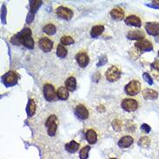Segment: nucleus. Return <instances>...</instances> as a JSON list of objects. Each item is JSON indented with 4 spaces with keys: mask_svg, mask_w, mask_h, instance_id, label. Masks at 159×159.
<instances>
[{
    "mask_svg": "<svg viewBox=\"0 0 159 159\" xmlns=\"http://www.w3.org/2000/svg\"><path fill=\"white\" fill-rule=\"evenodd\" d=\"M31 35L32 32L30 28H24L20 32L13 36L11 39V42L15 45L22 44L27 49L32 50L34 49V40Z\"/></svg>",
    "mask_w": 159,
    "mask_h": 159,
    "instance_id": "f257e3e1",
    "label": "nucleus"
},
{
    "mask_svg": "<svg viewBox=\"0 0 159 159\" xmlns=\"http://www.w3.org/2000/svg\"><path fill=\"white\" fill-rule=\"evenodd\" d=\"M18 78L19 76L17 75V72L13 71V70H10L8 72L4 74L2 76V83L5 87H11V86L16 85L18 82Z\"/></svg>",
    "mask_w": 159,
    "mask_h": 159,
    "instance_id": "f03ea898",
    "label": "nucleus"
},
{
    "mask_svg": "<svg viewBox=\"0 0 159 159\" xmlns=\"http://www.w3.org/2000/svg\"><path fill=\"white\" fill-rule=\"evenodd\" d=\"M57 118L56 115H51L45 122V126L47 128L48 135L50 137H53L56 134L57 129Z\"/></svg>",
    "mask_w": 159,
    "mask_h": 159,
    "instance_id": "7ed1b4c3",
    "label": "nucleus"
},
{
    "mask_svg": "<svg viewBox=\"0 0 159 159\" xmlns=\"http://www.w3.org/2000/svg\"><path fill=\"white\" fill-rule=\"evenodd\" d=\"M141 90V84L138 80H132L125 87V93L129 96H136Z\"/></svg>",
    "mask_w": 159,
    "mask_h": 159,
    "instance_id": "20e7f679",
    "label": "nucleus"
},
{
    "mask_svg": "<svg viewBox=\"0 0 159 159\" xmlns=\"http://www.w3.org/2000/svg\"><path fill=\"white\" fill-rule=\"evenodd\" d=\"M121 70L116 66H111L106 70L105 78L109 82H116L121 78Z\"/></svg>",
    "mask_w": 159,
    "mask_h": 159,
    "instance_id": "39448f33",
    "label": "nucleus"
},
{
    "mask_svg": "<svg viewBox=\"0 0 159 159\" xmlns=\"http://www.w3.org/2000/svg\"><path fill=\"white\" fill-rule=\"evenodd\" d=\"M43 96H44V98L46 99L48 102L55 101L57 98V92L54 86L50 84H44V86H43Z\"/></svg>",
    "mask_w": 159,
    "mask_h": 159,
    "instance_id": "423d86ee",
    "label": "nucleus"
},
{
    "mask_svg": "<svg viewBox=\"0 0 159 159\" xmlns=\"http://www.w3.org/2000/svg\"><path fill=\"white\" fill-rule=\"evenodd\" d=\"M121 106L125 111H137L138 107V103L135 99L125 98L121 103Z\"/></svg>",
    "mask_w": 159,
    "mask_h": 159,
    "instance_id": "0eeeda50",
    "label": "nucleus"
},
{
    "mask_svg": "<svg viewBox=\"0 0 159 159\" xmlns=\"http://www.w3.org/2000/svg\"><path fill=\"white\" fill-rule=\"evenodd\" d=\"M57 15L58 17L65 19V20H70L73 17V11L70 9L65 7V6H60L56 10Z\"/></svg>",
    "mask_w": 159,
    "mask_h": 159,
    "instance_id": "6e6552de",
    "label": "nucleus"
},
{
    "mask_svg": "<svg viewBox=\"0 0 159 159\" xmlns=\"http://www.w3.org/2000/svg\"><path fill=\"white\" fill-rule=\"evenodd\" d=\"M135 47L138 48L141 52H151L153 50L152 43H151V41H149L147 39H143V40H140V41H138L137 43H135Z\"/></svg>",
    "mask_w": 159,
    "mask_h": 159,
    "instance_id": "1a4fd4ad",
    "label": "nucleus"
},
{
    "mask_svg": "<svg viewBox=\"0 0 159 159\" xmlns=\"http://www.w3.org/2000/svg\"><path fill=\"white\" fill-rule=\"evenodd\" d=\"M39 44L40 49L44 52H52V50L53 49V42L46 37H43L39 39Z\"/></svg>",
    "mask_w": 159,
    "mask_h": 159,
    "instance_id": "9d476101",
    "label": "nucleus"
},
{
    "mask_svg": "<svg viewBox=\"0 0 159 159\" xmlns=\"http://www.w3.org/2000/svg\"><path fill=\"white\" fill-rule=\"evenodd\" d=\"M76 61L78 63V65L81 67V68H84L87 65H89V62H90V58L89 56L86 52H78V54L75 57Z\"/></svg>",
    "mask_w": 159,
    "mask_h": 159,
    "instance_id": "9b49d317",
    "label": "nucleus"
},
{
    "mask_svg": "<svg viewBox=\"0 0 159 159\" xmlns=\"http://www.w3.org/2000/svg\"><path fill=\"white\" fill-rule=\"evenodd\" d=\"M75 114L81 120H85L89 117V111L84 104H78L76 106Z\"/></svg>",
    "mask_w": 159,
    "mask_h": 159,
    "instance_id": "f8f14e48",
    "label": "nucleus"
},
{
    "mask_svg": "<svg viewBox=\"0 0 159 159\" xmlns=\"http://www.w3.org/2000/svg\"><path fill=\"white\" fill-rule=\"evenodd\" d=\"M145 30H146L147 33L149 35L157 37L159 34V24L158 23H155V22L146 23Z\"/></svg>",
    "mask_w": 159,
    "mask_h": 159,
    "instance_id": "ddd939ff",
    "label": "nucleus"
},
{
    "mask_svg": "<svg viewBox=\"0 0 159 159\" xmlns=\"http://www.w3.org/2000/svg\"><path fill=\"white\" fill-rule=\"evenodd\" d=\"M127 39L130 40H143L144 39V32L141 30H131L127 33Z\"/></svg>",
    "mask_w": 159,
    "mask_h": 159,
    "instance_id": "4468645a",
    "label": "nucleus"
},
{
    "mask_svg": "<svg viewBox=\"0 0 159 159\" xmlns=\"http://www.w3.org/2000/svg\"><path fill=\"white\" fill-rule=\"evenodd\" d=\"M125 22L127 25L135 26V27H140L142 25L141 19L136 15H130L129 17H127L125 18Z\"/></svg>",
    "mask_w": 159,
    "mask_h": 159,
    "instance_id": "2eb2a0df",
    "label": "nucleus"
},
{
    "mask_svg": "<svg viewBox=\"0 0 159 159\" xmlns=\"http://www.w3.org/2000/svg\"><path fill=\"white\" fill-rule=\"evenodd\" d=\"M133 142L134 140L132 137H130V136H125V137H123L118 141V146L120 147V148H123V149L129 148V146L132 145Z\"/></svg>",
    "mask_w": 159,
    "mask_h": 159,
    "instance_id": "dca6fc26",
    "label": "nucleus"
},
{
    "mask_svg": "<svg viewBox=\"0 0 159 159\" xmlns=\"http://www.w3.org/2000/svg\"><path fill=\"white\" fill-rule=\"evenodd\" d=\"M142 95L143 98L146 100H154L158 98V93L157 91L151 89H144L142 91Z\"/></svg>",
    "mask_w": 159,
    "mask_h": 159,
    "instance_id": "f3484780",
    "label": "nucleus"
},
{
    "mask_svg": "<svg viewBox=\"0 0 159 159\" xmlns=\"http://www.w3.org/2000/svg\"><path fill=\"white\" fill-rule=\"evenodd\" d=\"M85 138L87 142L89 143L90 144H94L98 141V135H97L94 129H90L86 131Z\"/></svg>",
    "mask_w": 159,
    "mask_h": 159,
    "instance_id": "a211bd4d",
    "label": "nucleus"
},
{
    "mask_svg": "<svg viewBox=\"0 0 159 159\" xmlns=\"http://www.w3.org/2000/svg\"><path fill=\"white\" fill-rule=\"evenodd\" d=\"M57 98L60 100H67L69 98V90L66 89L65 86H61L57 90Z\"/></svg>",
    "mask_w": 159,
    "mask_h": 159,
    "instance_id": "6ab92c4d",
    "label": "nucleus"
},
{
    "mask_svg": "<svg viewBox=\"0 0 159 159\" xmlns=\"http://www.w3.org/2000/svg\"><path fill=\"white\" fill-rule=\"evenodd\" d=\"M110 15L115 20H122L125 17V11L119 8H115L111 10V11L110 12Z\"/></svg>",
    "mask_w": 159,
    "mask_h": 159,
    "instance_id": "aec40b11",
    "label": "nucleus"
},
{
    "mask_svg": "<svg viewBox=\"0 0 159 159\" xmlns=\"http://www.w3.org/2000/svg\"><path fill=\"white\" fill-rule=\"evenodd\" d=\"M37 110V105L35 103L34 100L33 99H29L28 103H27V106H26V113L28 116H32L35 114Z\"/></svg>",
    "mask_w": 159,
    "mask_h": 159,
    "instance_id": "412c9836",
    "label": "nucleus"
},
{
    "mask_svg": "<svg viewBox=\"0 0 159 159\" xmlns=\"http://www.w3.org/2000/svg\"><path fill=\"white\" fill-rule=\"evenodd\" d=\"M104 31V26L103 25H95L91 28L90 30V37L93 39H97L98 36Z\"/></svg>",
    "mask_w": 159,
    "mask_h": 159,
    "instance_id": "4be33fe9",
    "label": "nucleus"
},
{
    "mask_svg": "<svg viewBox=\"0 0 159 159\" xmlns=\"http://www.w3.org/2000/svg\"><path fill=\"white\" fill-rule=\"evenodd\" d=\"M65 87L66 89L70 91H74L77 88V81H76V78L74 77H70L66 79V81L65 83Z\"/></svg>",
    "mask_w": 159,
    "mask_h": 159,
    "instance_id": "5701e85b",
    "label": "nucleus"
},
{
    "mask_svg": "<svg viewBox=\"0 0 159 159\" xmlns=\"http://www.w3.org/2000/svg\"><path fill=\"white\" fill-rule=\"evenodd\" d=\"M43 4V1L41 0H30V12L34 14L39 11L40 6Z\"/></svg>",
    "mask_w": 159,
    "mask_h": 159,
    "instance_id": "b1692460",
    "label": "nucleus"
},
{
    "mask_svg": "<svg viewBox=\"0 0 159 159\" xmlns=\"http://www.w3.org/2000/svg\"><path fill=\"white\" fill-rule=\"evenodd\" d=\"M65 150L70 152V153H75L78 151L79 149V143L76 141H70L68 143L65 144Z\"/></svg>",
    "mask_w": 159,
    "mask_h": 159,
    "instance_id": "393cba45",
    "label": "nucleus"
},
{
    "mask_svg": "<svg viewBox=\"0 0 159 159\" xmlns=\"http://www.w3.org/2000/svg\"><path fill=\"white\" fill-rule=\"evenodd\" d=\"M67 50L65 49V47L63 44H58L57 47V56L60 58H65V57L67 56Z\"/></svg>",
    "mask_w": 159,
    "mask_h": 159,
    "instance_id": "a878e982",
    "label": "nucleus"
},
{
    "mask_svg": "<svg viewBox=\"0 0 159 159\" xmlns=\"http://www.w3.org/2000/svg\"><path fill=\"white\" fill-rule=\"evenodd\" d=\"M43 31L47 35H54L57 32V28L53 24H48L43 28Z\"/></svg>",
    "mask_w": 159,
    "mask_h": 159,
    "instance_id": "bb28decb",
    "label": "nucleus"
},
{
    "mask_svg": "<svg viewBox=\"0 0 159 159\" xmlns=\"http://www.w3.org/2000/svg\"><path fill=\"white\" fill-rule=\"evenodd\" d=\"M90 150V147L89 145L84 146L83 149H81L80 151H79V157H80V159H88Z\"/></svg>",
    "mask_w": 159,
    "mask_h": 159,
    "instance_id": "cd10ccee",
    "label": "nucleus"
},
{
    "mask_svg": "<svg viewBox=\"0 0 159 159\" xmlns=\"http://www.w3.org/2000/svg\"><path fill=\"white\" fill-rule=\"evenodd\" d=\"M60 42L61 44H63V45H70V44H73L75 43L74 39L70 36H64V37H62Z\"/></svg>",
    "mask_w": 159,
    "mask_h": 159,
    "instance_id": "c85d7f7f",
    "label": "nucleus"
},
{
    "mask_svg": "<svg viewBox=\"0 0 159 159\" xmlns=\"http://www.w3.org/2000/svg\"><path fill=\"white\" fill-rule=\"evenodd\" d=\"M112 128L115 131H121L122 128H123V123L122 121L118 120V119H114L111 123Z\"/></svg>",
    "mask_w": 159,
    "mask_h": 159,
    "instance_id": "c756f323",
    "label": "nucleus"
},
{
    "mask_svg": "<svg viewBox=\"0 0 159 159\" xmlns=\"http://www.w3.org/2000/svg\"><path fill=\"white\" fill-rule=\"evenodd\" d=\"M6 14H7V10L4 4L2 6V10H1V21H2V24H4V25L6 24Z\"/></svg>",
    "mask_w": 159,
    "mask_h": 159,
    "instance_id": "7c9ffc66",
    "label": "nucleus"
},
{
    "mask_svg": "<svg viewBox=\"0 0 159 159\" xmlns=\"http://www.w3.org/2000/svg\"><path fill=\"white\" fill-rule=\"evenodd\" d=\"M138 144L142 147H147L148 145H150V138H147V137H143L139 140Z\"/></svg>",
    "mask_w": 159,
    "mask_h": 159,
    "instance_id": "2f4dec72",
    "label": "nucleus"
},
{
    "mask_svg": "<svg viewBox=\"0 0 159 159\" xmlns=\"http://www.w3.org/2000/svg\"><path fill=\"white\" fill-rule=\"evenodd\" d=\"M139 50H138V48H136L135 46H134V48H132L130 51H129V55H130V57H132V58H134V59H137L138 57H139V55H140V52H138Z\"/></svg>",
    "mask_w": 159,
    "mask_h": 159,
    "instance_id": "473e14b6",
    "label": "nucleus"
},
{
    "mask_svg": "<svg viewBox=\"0 0 159 159\" xmlns=\"http://www.w3.org/2000/svg\"><path fill=\"white\" fill-rule=\"evenodd\" d=\"M143 79H144V81L147 82L149 84H151V85L153 84V80H152V78H151V76L149 75V73L144 72V73L143 74Z\"/></svg>",
    "mask_w": 159,
    "mask_h": 159,
    "instance_id": "72a5a7b5",
    "label": "nucleus"
},
{
    "mask_svg": "<svg viewBox=\"0 0 159 159\" xmlns=\"http://www.w3.org/2000/svg\"><path fill=\"white\" fill-rule=\"evenodd\" d=\"M108 58L106 56H103L100 57V59H99V62L98 63V67H100V66H103L106 63H107Z\"/></svg>",
    "mask_w": 159,
    "mask_h": 159,
    "instance_id": "f704fd0d",
    "label": "nucleus"
},
{
    "mask_svg": "<svg viewBox=\"0 0 159 159\" xmlns=\"http://www.w3.org/2000/svg\"><path fill=\"white\" fill-rule=\"evenodd\" d=\"M34 14H32L31 12L28 13L27 17H26V23H27V24H30L31 22L33 21V19H34Z\"/></svg>",
    "mask_w": 159,
    "mask_h": 159,
    "instance_id": "c9c22d12",
    "label": "nucleus"
},
{
    "mask_svg": "<svg viewBox=\"0 0 159 159\" xmlns=\"http://www.w3.org/2000/svg\"><path fill=\"white\" fill-rule=\"evenodd\" d=\"M141 129L143 130L145 133H149V132L151 131V127H150V125H146V124H143V125H142V126H141Z\"/></svg>",
    "mask_w": 159,
    "mask_h": 159,
    "instance_id": "e433bc0d",
    "label": "nucleus"
},
{
    "mask_svg": "<svg viewBox=\"0 0 159 159\" xmlns=\"http://www.w3.org/2000/svg\"><path fill=\"white\" fill-rule=\"evenodd\" d=\"M151 67H152L153 69H155L157 71H159V59H157L155 62H153V63L151 64Z\"/></svg>",
    "mask_w": 159,
    "mask_h": 159,
    "instance_id": "4c0bfd02",
    "label": "nucleus"
},
{
    "mask_svg": "<svg viewBox=\"0 0 159 159\" xmlns=\"http://www.w3.org/2000/svg\"><path fill=\"white\" fill-rule=\"evenodd\" d=\"M148 6H150V7H152V8H155V9H159V2H156V1H153L151 4H147Z\"/></svg>",
    "mask_w": 159,
    "mask_h": 159,
    "instance_id": "58836bf2",
    "label": "nucleus"
},
{
    "mask_svg": "<svg viewBox=\"0 0 159 159\" xmlns=\"http://www.w3.org/2000/svg\"><path fill=\"white\" fill-rule=\"evenodd\" d=\"M93 78H94L95 81L98 82L99 80V79H100V78H101V75H100V74H99V73H96L94 75V77H93Z\"/></svg>",
    "mask_w": 159,
    "mask_h": 159,
    "instance_id": "ea45409f",
    "label": "nucleus"
},
{
    "mask_svg": "<svg viewBox=\"0 0 159 159\" xmlns=\"http://www.w3.org/2000/svg\"><path fill=\"white\" fill-rule=\"evenodd\" d=\"M103 110H105L103 105H99V106H98V111L103 112V111H103Z\"/></svg>",
    "mask_w": 159,
    "mask_h": 159,
    "instance_id": "a19ab883",
    "label": "nucleus"
},
{
    "mask_svg": "<svg viewBox=\"0 0 159 159\" xmlns=\"http://www.w3.org/2000/svg\"><path fill=\"white\" fill-rule=\"evenodd\" d=\"M154 77H155V78L157 81H159V71L154 72Z\"/></svg>",
    "mask_w": 159,
    "mask_h": 159,
    "instance_id": "79ce46f5",
    "label": "nucleus"
},
{
    "mask_svg": "<svg viewBox=\"0 0 159 159\" xmlns=\"http://www.w3.org/2000/svg\"><path fill=\"white\" fill-rule=\"evenodd\" d=\"M155 41L157 42V43H159V34L157 35V37L155 38Z\"/></svg>",
    "mask_w": 159,
    "mask_h": 159,
    "instance_id": "37998d69",
    "label": "nucleus"
},
{
    "mask_svg": "<svg viewBox=\"0 0 159 159\" xmlns=\"http://www.w3.org/2000/svg\"><path fill=\"white\" fill-rule=\"evenodd\" d=\"M110 159H117V158H110Z\"/></svg>",
    "mask_w": 159,
    "mask_h": 159,
    "instance_id": "c03bdc74",
    "label": "nucleus"
},
{
    "mask_svg": "<svg viewBox=\"0 0 159 159\" xmlns=\"http://www.w3.org/2000/svg\"><path fill=\"white\" fill-rule=\"evenodd\" d=\"M158 56H159V51H158Z\"/></svg>",
    "mask_w": 159,
    "mask_h": 159,
    "instance_id": "a18cd8bd",
    "label": "nucleus"
}]
</instances>
